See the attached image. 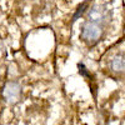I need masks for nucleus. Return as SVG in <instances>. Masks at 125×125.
Here are the masks:
<instances>
[{"instance_id": "4", "label": "nucleus", "mask_w": 125, "mask_h": 125, "mask_svg": "<svg viewBox=\"0 0 125 125\" xmlns=\"http://www.w3.org/2000/svg\"><path fill=\"white\" fill-rule=\"evenodd\" d=\"M125 68V61H124V53H119L111 60V69L115 73H123Z\"/></svg>"}, {"instance_id": "5", "label": "nucleus", "mask_w": 125, "mask_h": 125, "mask_svg": "<svg viewBox=\"0 0 125 125\" xmlns=\"http://www.w3.org/2000/svg\"><path fill=\"white\" fill-rule=\"evenodd\" d=\"M88 8V3H83L78 9H76V13L74 14V16H73V21H75V20L79 18V16H81L83 15V13H84V10Z\"/></svg>"}, {"instance_id": "2", "label": "nucleus", "mask_w": 125, "mask_h": 125, "mask_svg": "<svg viewBox=\"0 0 125 125\" xmlns=\"http://www.w3.org/2000/svg\"><path fill=\"white\" fill-rule=\"evenodd\" d=\"M88 21L96 23L99 25L105 26L109 21V10L104 4H93L88 11Z\"/></svg>"}, {"instance_id": "1", "label": "nucleus", "mask_w": 125, "mask_h": 125, "mask_svg": "<svg viewBox=\"0 0 125 125\" xmlns=\"http://www.w3.org/2000/svg\"><path fill=\"white\" fill-rule=\"evenodd\" d=\"M104 28L105 26L86 20L81 28V39L90 46L95 45L104 35Z\"/></svg>"}, {"instance_id": "6", "label": "nucleus", "mask_w": 125, "mask_h": 125, "mask_svg": "<svg viewBox=\"0 0 125 125\" xmlns=\"http://www.w3.org/2000/svg\"><path fill=\"white\" fill-rule=\"evenodd\" d=\"M78 68H79V73H80L81 75H84V76H89V73L86 71L88 69L85 68V65L83 64V62H80V64L78 65Z\"/></svg>"}, {"instance_id": "3", "label": "nucleus", "mask_w": 125, "mask_h": 125, "mask_svg": "<svg viewBox=\"0 0 125 125\" xmlns=\"http://www.w3.org/2000/svg\"><path fill=\"white\" fill-rule=\"evenodd\" d=\"M21 95V86L16 81H9L5 84L3 90V96L9 104H16Z\"/></svg>"}]
</instances>
